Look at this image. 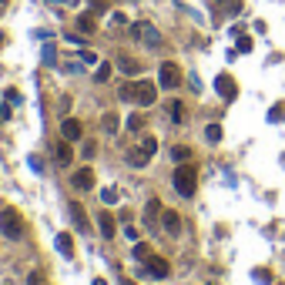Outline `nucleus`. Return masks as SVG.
<instances>
[{"label": "nucleus", "mask_w": 285, "mask_h": 285, "mask_svg": "<svg viewBox=\"0 0 285 285\" xmlns=\"http://www.w3.org/2000/svg\"><path fill=\"white\" fill-rule=\"evenodd\" d=\"M121 101H134V104H154L158 101V84L151 81H131V84H121Z\"/></svg>", "instance_id": "nucleus-1"}, {"label": "nucleus", "mask_w": 285, "mask_h": 285, "mask_svg": "<svg viewBox=\"0 0 285 285\" xmlns=\"http://www.w3.org/2000/svg\"><path fill=\"white\" fill-rule=\"evenodd\" d=\"M171 185H175L178 195L191 198V195H195V185H198V171L191 165H178L175 168V178H171Z\"/></svg>", "instance_id": "nucleus-2"}, {"label": "nucleus", "mask_w": 285, "mask_h": 285, "mask_svg": "<svg viewBox=\"0 0 285 285\" xmlns=\"http://www.w3.org/2000/svg\"><path fill=\"white\" fill-rule=\"evenodd\" d=\"M178 84H181V67H178L175 61H165V64L158 67V88L175 91Z\"/></svg>", "instance_id": "nucleus-3"}, {"label": "nucleus", "mask_w": 285, "mask_h": 285, "mask_svg": "<svg viewBox=\"0 0 285 285\" xmlns=\"http://www.w3.org/2000/svg\"><path fill=\"white\" fill-rule=\"evenodd\" d=\"M131 34L138 37V41H144L148 47H161V44H165V37H161V31H158L154 24H148V21L134 24V27H131Z\"/></svg>", "instance_id": "nucleus-4"}, {"label": "nucleus", "mask_w": 285, "mask_h": 285, "mask_svg": "<svg viewBox=\"0 0 285 285\" xmlns=\"http://www.w3.org/2000/svg\"><path fill=\"white\" fill-rule=\"evenodd\" d=\"M0 231H4L7 238H21V235H24L21 215H17V211H11V208H4V211H0Z\"/></svg>", "instance_id": "nucleus-5"}, {"label": "nucleus", "mask_w": 285, "mask_h": 285, "mask_svg": "<svg viewBox=\"0 0 285 285\" xmlns=\"http://www.w3.org/2000/svg\"><path fill=\"white\" fill-rule=\"evenodd\" d=\"M67 215H71V221H74L77 231H91V221H88V215H84V208H81L77 201H71V205H67Z\"/></svg>", "instance_id": "nucleus-6"}, {"label": "nucleus", "mask_w": 285, "mask_h": 285, "mask_svg": "<svg viewBox=\"0 0 285 285\" xmlns=\"http://www.w3.org/2000/svg\"><path fill=\"white\" fill-rule=\"evenodd\" d=\"M215 91H218L221 98H228V101H231L235 94H238V84H235L228 74H218V77H215Z\"/></svg>", "instance_id": "nucleus-7"}, {"label": "nucleus", "mask_w": 285, "mask_h": 285, "mask_svg": "<svg viewBox=\"0 0 285 285\" xmlns=\"http://www.w3.org/2000/svg\"><path fill=\"white\" fill-rule=\"evenodd\" d=\"M161 228H165V235H178L181 231V215L178 211H161Z\"/></svg>", "instance_id": "nucleus-8"}, {"label": "nucleus", "mask_w": 285, "mask_h": 285, "mask_svg": "<svg viewBox=\"0 0 285 285\" xmlns=\"http://www.w3.org/2000/svg\"><path fill=\"white\" fill-rule=\"evenodd\" d=\"M98 228H101L104 238H114V235H118V221H114L111 211H101V215H98Z\"/></svg>", "instance_id": "nucleus-9"}, {"label": "nucleus", "mask_w": 285, "mask_h": 285, "mask_svg": "<svg viewBox=\"0 0 285 285\" xmlns=\"http://www.w3.org/2000/svg\"><path fill=\"white\" fill-rule=\"evenodd\" d=\"M61 131H64L67 141H81V134H84V128H81V121L74 118H64V124H61Z\"/></svg>", "instance_id": "nucleus-10"}, {"label": "nucleus", "mask_w": 285, "mask_h": 285, "mask_svg": "<svg viewBox=\"0 0 285 285\" xmlns=\"http://www.w3.org/2000/svg\"><path fill=\"white\" fill-rule=\"evenodd\" d=\"M124 161H128V165H131V168H144V165H148V161H151V154L144 151V148H131V151L124 154Z\"/></svg>", "instance_id": "nucleus-11"}, {"label": "nucleus", "mask_w": 285, "mask_h": 285, "mask_svg": "<svg viewBox=\"0 0 285 285\" xmlns=\"http://www.w3.org/2000/svg\"><path fill=\"white\" fill-rule=\"evenodd\" d=\"M74 188L77 191H91V188H94V171H91V168H81L74 175Z\"/></svg>", "instance_id": "nucleus-12"}, {"label": "nucleus", "mask_w": 285, "mask_h": 285, "mask_svg": "<svg viewBox=\"0 0 285 285\" xmlns=\"http://www.w3.org/2000/svg\"><path fill=\"white\" fill-rule=\"evenodd\" d=\"M71 144L74 141H67V138L64 141H57V148H54L57 151V165H71V161H74V148H71Z\"/></svg>", "instance_id": "nucleus-13"}, {"label": "nucleus", "mask_w": 285, "mask_h": 285, "mask_svg": "<svg viewBox=\"0 0 285 285\" xmlns=\"http://www.w3.org/2000/svg\"><path fill=\"white\" fill-rule=\"evenodd\" d=\"M148 272H151L154 278H165V275L171 272V265H168V258H148Z\"/></svg>", "instance_id": "nucleus-14"}, {"label": "nucleus", "mask_w": 285, "mask_h": 285, "mask_svg": "<svg viewBox=\"0 0 285 285\" xmlns=\"http://www.w3.org/2000/svg\"><path fill=\"white\" fill-rule=\"evenodd\" d=\"M77 31L84 34V37L98 31V24H94V14H81V17H77Z\"/></svg>", "instance_id": "nucleus-15"}, {"label": "nucleus", "mask_w": 285, "mask_h": 285, "mask_svg": "<svg viewBox=\"0 0 285 285\" xmlns=\"http://www.w3.org/2000/svg\"><path fill=\"white\" fill-rule=\"evenodd\" d=\"M54 245H57V252H61V255H67V258H71V252H74V241H71V235H67V231H61V235H57Z\"/></svg>", "instance_id": "nucleus-16"}, {"label": "nucleus", "mask_w": 285, "mask_h": 285, "mask_svg": "<svg viewBox=\"0 0 285 285\" xmlns=\"http://www.w3.org/2000/svg\"><path fill=\"white\" fill-rule=\"evenodd\" d=\"M118 67H121V71H124V74H141V64H138V61H134V57H121V61H118Z\"/></svg>", "instance_id": "nucleus-17"}, {"label": "nucleus", "mask_w": 285, "mask_h": 285, "mask_svg": "<svg viewBox=\"0 0 285 285\" xmlns=\"http://www.w3.org/2000/svg\"><path fill=\"white\" fill-rule=\"evenodd\" d=\"M171 158H175L178 165H185L188 158H191V148H185V144H175V148H171Z\"/></svg>", "instance_id": "nucleus-18"}, {"label": "nucleus", "mask_w": 285, "mask_h": 285, "mask_svg": "<svg viewBox=\"0 0 285 285\" xmlns=\"http://www.w3.org/2000/svg\"><path fill=\"white\" fill-rule=\"evenodd\" d=\"M205 141H208V144H218L221 141V124H208V128H205Z\"/></svg>", "instance_id": "nucleus-19"}, {"label": "nucleus", "mask_w": 285, "mask_h": 285, "mask_svg": "<svg viewBox=\"0 0 285 285\" xmlns=\"http://www.w3.org/2000/svg\"><path fill=\"white\" fill-rule=\"evenodd\" d=\"M278 121H285V104H272L268 108V124H278Z\"/></svg>", "instance_id": "nucleus-20"}, {"label": "nucleus", "mask_w": 285, "mask_h": 285, "mask_svg": "<svg viewBox=\"0 0 285 285\" xmlns=\"http://www.w3.org/2000/svg\"><path fill=\"white\" fill-rule=\"evenodd\" d=\"M101 124H104V131H108V134H114V131H118V124H121V121H118V114H111V111H108V114L101 118Z\"/></svg>", "instance_id": "nucleus-21"}, {"label": "nucleus", "mask_w": 285, "mask_h": 285, "mask_svg": "<svg viewBox=\"0 0 285 285\" xmlns=\"http://www.w3.org/2000/svg\"><path fill=\"white\" fill-rule=\"evenodd\" d=\"M111 71H114L111 64H98V74H94V81H98V84H104V81H111Z\"/></svg>", "instance_id": "nucleus-22"}, {"label": "nucleus", "mask_w": 285, "mask_h": 285, "mask_svg": "<svg viewBox=\"0 0 285 285\" xmlns=\"http://www.w3.org/2000/svg\"><path fill=\"white\" fill-rule=\"evenodd\" d=\"M252 37H245V34H238V47H235V51H238V54H248V51H252Z\"/></svg>", "instance_id": "nucleus-23"}, {"label": "nucleus", "mask_w": 285, "mask_h": 285, "mask_svg": "<svg viewBox=\"0 0 285 285\" xmlns=\"http://www.w3.org/2000/svg\"><path fill=\"white\" fill-rule=\"evenodd\" d=\"M252 278H255V282H262V285H268V282H272V272H268V268H255Z\"/></svg>", "instance_id": "nucleus-24"}, {"label": "nucleus", "mask_w": 285, "mask_h": 285, "mask_svg": "<svg viewBox=\"0 0 285 285\" xmlns=\"http://www.w3.org/2000/svg\"><path fill=\"white\" fill-rule=\"evenodd\" d=\"M101 201H104V205H114V201H118V191H114V188H101Z\"/></svg>", "instance_id": "nucleus-25"}, {"label": "nucleus", "mask_w": 285, "mask_h": 285, "mask_svg": "<svg viewBox=\"0 0 285 285\" xmlns=\"http://www.w3.org/2000/svg\"><path fill=\"white\" fill-rule=\"evenodd\" d=\"M44 64H57V47L54 44H44Z\"/></svg>", "instance_id": "nucleus-26"}, {"label": "nucleus", "mask_w": 285, "mask_h": 285, "mask_svg": "<svg viewBox=\"0 0 285 285\" xmlns=\"http://www.w3.org/2000/svg\"><path fill=\"white\" fill-rule=\"evenodd\" d=\"M158 211H161V201H158V198H151V201H148V208H144V218H154Z\"/></svg>", "instance_id": "nucleus-27"}, {"label": "nucleus", "mask_w": 285, "mask_h": 285, "mask_svg": "<svg viewBox=\"0 0 285 285\" xmlns=\"http://www.w3.org/2000/svg\"><path fill=\"white\" fill-rule=\"evenodd\" d=\"M144 128V118L141 114H131V118H128V131H141Z\"/></svg>", "instance_id": "nucleus-28"}, {"label": "nucleus", "mask_w": 285, "mask_h": 285, "mask_svg": "<svg viewBox=\"0 0 285 285\" xmlns=\"http://www.w3.org/2000/svg\"><path fill=\"white\" fill-rule=\"evenodd\" d=\"M94 151H98V144H94V141H84V144H81V154H84V158H94Z\"/></svg>", "instance_id": "nucleus-29"}, {"label": "nucleus", "mask_w": 285, "mask_h": 285, "mask_svg": "<svg viewBox=\"0 0 285 285\" xmlns=\"http://www.w3.org/2000/svg\"><path fill=\"white\" fill-rule=\"evenodd\" d=\"M108 11V0H91V14H104Z\"/></svg>", "instance_id": "nucleus-30"}, {"label": "nucleus", "mask_w": 285, "mask_h": 285, "mask_svg": "<svg viewBox=\"0 0 285 285\" xmlns=\"http://www.w3.org/2000/svg\"><path fill=\"white\" fill-rule=\"evenodd\" d=\"M4 98L11 101L14 108H17V104H21V101H24V98H21V91H14V88H11V91H7V94H4Z\"/></svg>", "instance_id": "nucleus-31"}, {"label": "nucleus", "mask_w": 285, "mask_h": 285, "mask_svg": "<svg viewBox=\"0 0 285 285\" xmlns=\"http://www.w3.org/2000/svg\"><path fill=\"white\" fill-rule=\"evenodd\" d=\"M144 151L148 154H154V148H158V138H151V134H148V138H144V144H141Z\"/></svg>", "instance_id": "nucleus-32"}, {"label": "nucleus", "mask_w": 285, "mask_h": 285, "mask_svg": "<svg viewBox=\"0 0 285 285\" xmlns=\"http://www.w3.org/2000/svg\"><path fill=\"white\" fill-rule=\"evenodd\" d=\"M134 258H148V245H144V241L134 245Z\"/></svg>", "instance_id": "nucleus-33"}, {"label": "nucleus", "mask_w": 285, "mask_h": 285, "mask_svg": "<svg viewBox=\"0 0 285 285\" xmlns=\"http://www.w3.org/2000/svg\"><path fill=\"white\" fill-rule=\"evenodd\" d=\"M111 24H114V27H124L128 17H124V14H111Z\"/></svg>", "instance_id": "nucleus-34"}, {"label": "nucleus", "mask_w": 285, "mask_h": 285, "mask_svg": "<svg viewBox=\"0 0 285 285\" xmlns=\"http://www.w3.org/2000/svg\"><path fill=\"white\" fill-rule=\"evenodd\" d=\"M171 118L181 121V118H185V108H181V104H171Z\"/></svg>", "instance_id": "nucleus-35"}, {"label": "nucleus", "mask_w": 285, "mask_h": 285, "mask_svg": "<svg viewBox=\"0 0 285 285\" xmlns=\"http://www.w3.org/2000/svg\"><path fill=\"white\" fill-rule=\"evenodd\" d=\"M27 285H44V278H41V272H31V275H27Z\"/></svg>", "instance_id": "nucleus-36"}, {"label": "nucleus", "mask_w": 285, "mask_h": 285, "mask_svg": "<svg viewBox=\"0 0 285 285\" xmlns=\"http://www.w3.org/2000/svg\"><path fill=\"white\" fill-rule=\"evenodd\" d=\"M81 61H84V64H98V57L91 54V51H81Z\"/></svg>", "instance_id": "nucleus-37"}, {"label": "nucleus", "mask_w": 285, "mask_h": 285, "mask_svg": "<svg viewBox=\"0 0 285 285\" xmlns=\"http://www.w3.org/2000/svg\"><path fill=\"white\" fill-rule=\"evenodd\" d=\"M81 64H84V61H67V74H77V71H81Z\"/></svg>", "instance_id": "nucleus-38"}, {"label": "nucleus", "mask_w": 285, "mask_h": 285, "mask_svg": "<svg viewBox=\"0 0 285 285\" xmlns=\"http://www.w3.org/2000/svg\"><path fill=\"white\" fill-rule=\"evenodd\" d=\"M124 235H128V238H131V241H138V235H141V231L134 228V225H128V228H124Z\"/></svg>", "instance_id": "nucleus-39"}, {"label": "nucleus", "mask_w": 285, "mask_h": 285, "mask_svg": "<svg viewBox=\"0 0 285 285\" xmlns=\"http://www.w3.org/2000/svg\"><path fill=\"white\" fill-rule=\"evenodd\" d=\"M71 104H74V98H64V101H61V114H64V118H67V111H71Z\"/></svg>", "instance_id": "nucleus-40"}, {"label": "nucleus", "mask_w": 285, "mask_h": 285, "mask_svg": "<svg viewBox=\"0 0 285 285\" xmlns=\"http://www.w3.org/2000/svg\"><path fill=\"white\" fill-rule=\"evenodd\" d=\"M91 285H108V282H104V278H94V282H91Z\"/></svg>", "instance_id": "nucleus-41"}, {"label": "nucleus", "mask_w": 285, "mask_h": 285, "mask_svg": "<svg viewBox=\"0 0 285 285\" xmlns=\"http://www.w3.org/2000/svg\"><path fill=\"white\" fill-rule=\"evenodd\" d=\"M51 4H74V0H51Z\"/></svg>", "instance_id": "nucleus-42"}, {"label": "nucleus", "mask_w": 285, "mask_h": 285, "mask_svg": "<svg viewBox=\"0 0 285 285\" xmlns=\"http://www.w3.org/2000/svg\"><path fill=\"white\" fill-rule=\"evenodd\" d=\"M121 285H134V282H131V278H121Z\"/></svg>", "instance_id": "nucleus-43"}, {"label": "nucleus", "mask_w": 285, "mask_h": 285, "mask_svg": "<svg viewBox=\"0 0 285 285\" xmlns=\"http://www.w3.org/2000/svg\"><path fill=\"white\" fill-rule=\"evenodd\" d=\"M0 44H4V34H0Z\"/></svg>", "instance_id": "nucleus-44"}, {"label": "nucleus", "mask_w": 285, "mask_h": 285, "mask_svg": "<svg viewBox=\"0 0 285 285\" xmlns=\"http://www.w3.org/2000/svg\"><path fill=\"white\" fill-rule=\"evenodd\" d=\"M218 4H225V0H218Z\"/></svg>", "instance_id": "nucleus-45"}, {"label": "nucleus", "mask_w": 285, "mask_h": 285, "mask_svg": "<svg viewBox=\"0 0 285 285\" xmlns=\"http://www.w3.org/2000/svg\"><path fill=\"white\" fill-rule=\"evenodd\" d=\"M0 4H4V0H0Z\"/></svg>", "instance_id": "nucleus-46"}]
</instances>
